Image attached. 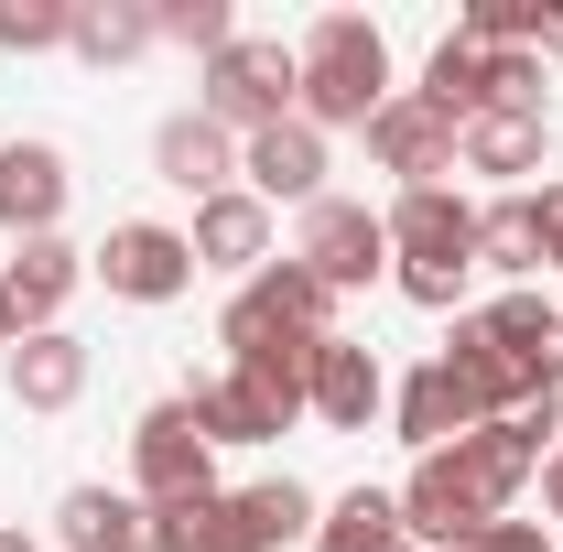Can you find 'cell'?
<instances>
[{
  "instance_id": "cb8c5ba5",
  "label": "cell",
  "mask_w": 563,
  "mask_h": 552,
  "mask_svg": "<svg viewBox=\"0 0 563 552\" xmlns=\"http://www.w3.org/2000/svg\"><path fill=\"white\" fill-rule=\"evenodd\" d=\"M477 261H488V272H542V261H553V217H542V196H498V207H477Z\"/></svg>"
},
{
  "instance_id": "6da1fadb",
  "label": "cell",
  "mask_w": 563,
  "mask_h": 552,
  "mask_svg": "<svg viewBox=\"0 0 563 552\" xmlns=\"http://www.w3.org/2000/svg\"><path fill=\"white\" fill-rule=\"evenodd\" d=\"M379 98H390V44H379V22L325 11V22L303 33V98H292V120H303V131H368Z\"/></svg>"
},
{
  "instance_id": "4dcf8cb0",
  "label": "cell",
  "mask_w": 563,
  "mask_h": 552,
  "mask_svg": "<svg viewBox=\"0 0 563 552\" xmlns=\"http://www.w3.org/2000/svg\"><path fill=\"white\" fill-rule=\"evenodd\" d=\"M488 109L542 120V55H488Z\"/></svg>"
},
{
  "instance_id": "83f0119b",
  "label": "cell",
  "mask_w": 563,
  "mask_h": 552,
  "mask_svg": "<svg viewBox=\"0 0 563 552\" xmlns=\"http://www.w3.org/2000/svg\"><path fill=\"white\" fill-rule=\"evenodd\" d=\"M87 66H131L141 44H152V11L141 0H76V33H66Z\"/></svg>"
},
{
  "instance_id": "3957f363",
  "label": "cell",
  "mask_w": 563,
  "mask_h": 552,
  "mask_svg": "<svg viewBox=\"0 0 563 552\" xmlns=\"http://www.w3.org/2000/svg\"><path fill=\"white\" fill-rule=\"evenodd\" d=\"M185 531H196V552H282V542H303L314 531V498L292 477H272V487H217V498H185Z\"/></svg>"
},
{
  "instance_id": "5bb4252c",
  "label": "cell",
  "mask_w": 563,
  "mask_h": 552,
  "mask_svg": "<svg viewBox=\"0 0 563 552\" xmlns=\"http://www.w3.org/2000/svg\"><path fill=\"white\" fill-rule=\"evenodd\" d=\"M401 531H412V542H444V552H466L477 531H488V509L466 498L455 455H422V466H412V487H401Z\"/></svg>"
},
{
  "instance_id": "9c48e42d",
  "label": "cell",
  "mask_w": 563,
  "mask_h": 552,
  "mask_svg": "<svg viewBox=\"0 0 563 552\" xmlns=\"http://www.w3.org/2000/svg\"><path fill=\"white\" fill-rule=\"evenodd\" d=\"M368 152H379L401 185H444V174H455V120H444V109H422L412 87H401V98H379Z\"/></svg>"
},
{
  "instance_id": "ffe728a7",
  "label": "cell",
  "mask_w": 563,
  "mask_h": 552,
  "mask_svg": "<svg viewBox=\"0 0 563 552\" xmlns=\"http://www.w3.org/2000/svg\"><path fill=\"white\" fill-rule=\"evenodd\" d=\"M477 325H488V346H498V357H520L531 379H563V314L542 303V292H498Z\"/></svg>"
},
{
  "instance_id": "ba28073f",
  "label": "cell",
  "mask_w": 563,
  "mask_h": 552,
  "mask_svg": "<svg viewBox=\"0 0 563 552\" xmlns=\"http://www.w3.org/2000/svg\"><path fill=\"white\" fill-rule=\"evenodd\" d=\"M98 272H109V292H131V303H174V292L196 281V250H185V228H152V217H131V228H109Z\"/></svg>"
},
{
  "instance_id": "f546056e",
  "label": "cell",
  "mask_w": 563,
  "mask_h": 552,
  "mask_svg": "<svg viewBox=\"0 0 563 552\" xmlns=\"http://www.w3.org/2000/svg\"><path fill=\"white\" fill-rule=\"evenodd\" d=\"M76 33V0H0V44L11 55H44V44H66Z\"/></svg>"
},
{
  "instance_id": "4fadbf2b",
  "label": "cell",
  "mask_w": 563,
  "mask_h": 552,
  "mask_svg": "<svg viewBox=\"0 0 563 552\" xmlns=\"http://www.w3.org/2000/svg\"><path fill=\"white\" fill-rule=\"evenodd\" d=\"M444 368H455V390L477 401V422H509V412H520V401H531V390H553V379H531L520 357H498L477 314H466V325L444 336Z\"/></svg>"
},
{
  "instance_id": "d6a6232c",
  "label": "cell",
  "mask_w": 563,
  "mask_h": 552,
  "mask_svg": "<svg viewBox=\"0 0 563 552\" xmlns=\"http://www.w3.org/2000/svg\"><path fill=\"white\" fill-rule=\"evenodd\" d=\"M531 55H563V11H531Z\"/></svg>"
},
{
  "instance_id": "1f68e13d",
  "label": "cell",
  "mask_w": 563,
  "mask_h": 552,
  "mask_svg": "<svg viewBox=\"0 0 563 552\" xmlns=\"http://www.w3.org/2000/svg\"><path fill=\"white\" fill-rule=\"evenodd\" d=\"M466 552H553V542H542L531 520H488V531H477V542H466Z\"/></svg>"
},
{
  "instance_id": "2e32d148",
  "label": "cell",
  "mask_w": 563,
  "mask_h": 552,
  "mask_svg": "<svg viewBox=\"0 0 563 552\" xmlns=\"http://www.w3.org/2000/svg\"><path fill=\"white\" fill-rule=\"evenodd\" d=\"M66 292H76V250H66V239H22V250H11V272H0V303H11V336H44Z\"/></svg>"
},
{
  "instance_id": "e0dca14e",
  "label": "cell",
  "mask_w": 563,
  "mask_h": 552,
  "mask_svg": "<svg viewBox=\"0 0 563 552\" xmlns=\"http://www.w3.org/2000/svg\"><path fill=\"white\" fill-rule=\"evenodd\" d=\"M76 390H87V346H76L66 325L11 336V401H22V412H66Z\"/></svg>"
},
{
  "instance_id": "44dd1931",
  "label": "cell",
  "mask_w": 563,
  "mask_h": 552,
  "mask_svg": "<svg viewBox=\"0 0 563 552\" xmlns=\"http://www.w3.org/2000/svg\"><path fill=\"white\" fill-rule=\"evenodd\" d=\"M185 412H196V433H207V444H261V433H282V422H292L272 390H250L239 368H228V379H196V390H185Z\"/></svg>"
},
{
  "instance_id": "ac0fdd59",
  "label": "cell",
  "mask_w": 563,
  "mask_h": 552,
  "mask_svg": "<svg viewBox=\"0 0 563 552\" xmlns=\"http://www.w3.org/2000/svg\"><path fill=\"white\" fill-rule=\"evenodd\" d=\"M390 412H401V433H412L422 455H444V444H466V433H477V401L455 390V368H444V357L412 368V379L390 390Z\"/></svg>"
},
{
  "instance_id": "f1b7e54d",
  "label": "cell",
  "mask_w": 563,
  "mask_h": 552,
  "mask_svg": "<svg viewBox=\"0 0 563 552\" xmlns=\"http://www.w3.org/2000/svg\"><path fill=\"white\" fill-rule=\"evenodd\" d=\"M152 33H163V44H185V55H228V44H239V22H228V0H163V11H152Z\"/></svg>"
},
{
  "instance_id": "7402d4cb",
  "label": "cell",
  "mask_w": 563,
  "mask_h": 552,
  "mask_svg": "<svg viewBox=\"0 0 563 552\" xmlns=\"http://www.w3.org/2000/svg\"><path fill=\"white\" fill-rule=\"evenodd\" d=\"M444 455H455V477H466V498H477L488 520L520 498V477H531V444H520L509 422H477V433H466V444H444Z\"/></svg>"
},
{
  "instance_id": "7a4b0ae2",
  "label": "cell",
  "mask_w": 563,
  "mask_h": 552,
  "mask_svg": "<svg viewBox=\"0 0 563 552\" xmlns=\"http://www.w3.org/2000/svg\"><path fill=\"white\" fill-rule=\"evenodd\" d=\"M292 98H303V55H282V44H250V33H239V44L207 66V98H196V109H207L217 131L250 141V131H272V120H292Z\"/></svg>"
},
{
  "instance_id": "9a60e30c",
  "label": "cell",
  "mask_w": 563,
  "mask_h": 552,
  "mask_svg": "<svg viewBox=\"0 0 563 552\" xmlns=\"http://www.w3.org/2000/svg\"><path fill=\"white\" fill-rule=\"evenodd\" d=\"M185 250H196V272H250V261L272 250V207H261L250 185H228V196H207V207H196Z\"/></svg>"
},
{
  "instance_id": "484cf974",
  "label": "cell",
  "mask_w": 563,
  "mask_h": 552,
  "mask_svg": "<svg viewBox=\"0 0 563 552\" xmlns=\"http://www.w3.org/2000/svg\"><path fill=\"white\" fill-rule=\"evenodd\" d=\"M401 498H379V487H347L325 520H314V552H401Z\"/></svg>"
},
{
  "instance_id": "4316f807",
  "label": "cell",
  "mask_w": 563,
  "mask_h": 552,
  "mask_svg": "<svg viewBox=\"0 0 563 552\" xmlns=\"http://www.w3.org/2000/svg\"><path fill=\"white\" fill-rule=\"evenodd\" d=\"M412 98H422V109H444V120L466 131V120L488 109V55H477L466 33H444V44H433V66H422V87H412Z\"/></svg>"
},
{
  "instance_id": "8992f818",
  "label": "cell",
  "mask_w": 563,
  "mask_h": 552,
  "mask_svg": "<svg viewBox=\"0 0 563 552\" xmlns=\"http://www.w3.org/2000/svg\"><path fill=\"white\" fill-rule=\"evenodd\" d=\"M303 272L325 281V292H347V281H379L390 272V228L368 207H347V196H314L303 207V250H292Z\"/></svg>"
},
{
  "instance_id": "7c38bea8",
  "label": "cell",
  "mask_w": 563,
  "mask_h": 552,
  "mask_svg": "<svg viewBox=\"0 0 563 552\" xmlns=\"http://www.w3.org/2000/svg\"><path fill=\"white\" fill-rule=\"evenodd\" d=\"M390 401V379H379V357L357 336H325L314 346V379H303V412L314 422H336V433H368V412Z\"/></svg>"
},
{
  "instance_id": "836d02e7",
  "label": "cell",
  "mask_w": 563,
  "mask_h": 552,
  "mask_svg": "<svg viewBox=\"0 0 563 552\" xmlns=\"http://www.w3.org/2000/svg\"><path fill=\"white\" fill-rule=\"evenodd\" d=\"M542 498H553V520H563V455H542Z\"/></svg>"
},
{
  "instance_id": "d590c367",
  "label": "cell",
  "mask_w": 563,
  "mask_h": 552,
  "mask_svg": "<svg viewBox=\"0 0 563 552\" xmlns=\"http://www.w3.org/2000/svg\"><path fill=\"white\" fill-rule=\"evenodd\" d=\"M0 346H11V303H0Z\"/></svg>"
},
{
  "instance_id": "52a82bcc",
  "label": "cell",
  "mask_w": 563,
  "mask_h": 552,
  "mask_svg": "<svg viewBox=\"0 0 563 552\" xmlns=\"http://www.w3.org/2000/svg\"><path fill=\"white\" fill-rule=\"evenodd\" d=\"M239 174H250V196H261V207H314V196H325V131L272 120V131L239 141Z\"/></svg>"
},
{
  "instance_id": "30bf717a",
  "label": "cell",
  "mask_w": 563,
  "mask_h": 552,
  "mask_svg": "<svg viewBox=\"0 0 563 552\" xmlns=\"http://www.w3.org/2000/svg\"><path fill=\"white\" fill-rule=\"evenodd\" d=\"M152 174H163V185H185V196L207 207V196H228V185H239V141L217 131L207 109H174V120L152 131Z\"/></svg>"
},
{
  "instance_id": "d4e9b609",
  "label": "cell",
  "mask_w": 563,
  "mask_h": 552,
  "mask_svg": "<svg viewBox=\"0 0 563 552\" xmlns=\"http://www.w3.org/2000/svg\"><path fill=\"white\" fill-rule=\"evenodd\" d=\"M141 498H120V487H66V509H55V531H66V552H141Z\"/></svg>"
},
{
  "instance_id": "d6986e66",
  "label": "cell",
  "mask_w": 563,
  "mask_h": 552,
  "mask_svg": "<svg viewBox=\"0 0 563 552\" xmlns=\"http://www.w3.org/2000/svg\"><path fill=\"white\" fill-rule=\"evenodd\" d=\"M542 152H553V120H520V109H477V120L455 131V163H466V174H509V185H520Z\"/></svg>"
},
{
  "instance_id": "5b68a950",
  "label": "cell",
  "mask_w": 563,
  "mask_h": 552,
  "mask_svg": "<svg viewBox=\"0 0 563 552\" xmlns=\"http://www.w3.org/2000/svg\"><path fill=\"white\" fill-rule=\"evenodd\" d=\"M390 228V272H477V207L444 196V185H401V207L379 217Z\"/></svg>"
},
{
  "instance_id": "e575fe53",
  "label": "cell",
  "mask_w": 563,
  "mask_h": 552,
  "mask_svg": "<svg viewBox=\"0 0 563 552\" xmlns=\"http://www.w3.org/2000/svg\"><path fill=\"white\" fill-rule=\"evenodd\" d=\"M0 552H33V542H22V531H0Z\"/></svg>"
},
{
  "instance_id": "277c9868",
  "label": "cell",
  "mask_w": 563,
  "mask_h": 552,
  "mask_svg": "<svg viewBox=\"0 0 563 552\" xmlns=\"http://www.w3.org/2000/svg\"><path fill=\"white\" fill-rule=\"evenodd\" d=\"M131 477H141V509H174V498H217V444L196 433L185 401H152L131 422Z\"/></svg>"
},
{
  "instance_id": "603a6c76",
  "label": "cell",
  "mask_w": 563,
  "mask_h": 552,
  "mask_svg": "<svg viewBox=\"0 0 563 552\" xmlns=\"http://www.w3.org/2000/svg\"><path fill=\"white\" fill-rule=\"evenodd\" d=\"M239 303H250L261 325H282V336H336V325H325V314H336V292H325V281L303 272V261H272V272L250 281Z\"/></svg>"
},
{
  "instance_id": "8fae6325",
  "label": "cell",
  "mask_w": 563,
  "mask_h": 552,
  "mask_svg": "<svg viewBox=\"0 0 563 552\" xmlns=\"http://www.w3.org/2000/svg\"><path fill=\"white\" fill-rule=\"evenodd\" d=\"M55 217H66V152L55 141H11L0 152V228H11V250L55 239Z\"/></svg>"
}]
</instances>
